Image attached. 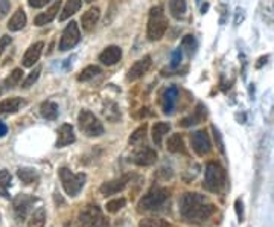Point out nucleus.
<instances>
[{
	"label": "nucleus",
	"mask_w": 274,
	"mask_h": 227,
	"mask_svg": "<svg viewBox=\"0 0 274 227\" xmlns=\"http://www.w3.org/2000/svg\"><path fill=\"white\" fill-rule=\"evenodd\" d=\"M149 67H151V57H143L142 60L136 61V63L130 67L128 75H127V80H128V81H136V80H139L140 77H143V75L148 72Z\"/></svg>",
	"instance_id": "ddd939ff"
},
{
	"label": "nucleus",
	"mask_w": 274,
	"mask_h": 227,
	"mask_svg": "<svg viewBox=\"0 0 274 227\" xmlns=\"http://www.w3.org/2000/svg\"><path fill=\"white\" fill-rule=\"evenodd\" d=\"M155 160H157V153L149 146H143L137 149L133 156V162L139 166H151Z\"/></svg>",
	"instance_id": "9b49d317"
},
{
	"label": "nucleus",
	"mask_w": 274,
	"mask_h": 227,
	"mask_svg": "<svg viewBox=\"0 0 274 227\" xmlns=\"http://www.w3.org/2000/svg\"><path fill=\"white\" fill-rule=\"evenodd\" d=\"M104 115H105V118L108 119V121H111V122H116L119 118H121V113H119V108H118V105L114 104V102H107L105 104V107H104Z\"/></svg>",
	"instance_id": "7c9ffc66"
},
{
	"label": "nucleus",
	"mask_w": 274,
	"mask_h": 227,
	"mask_svg": "<svg viewBox=\"0 0 274 227\" xmlns=\"http://www.w3.org/2000/svg\"><path fill=\"white\" fill-rule=\"evenodd\" d=\"M101 73V69L98 66H87L86 69L81 70V73L78 75V81H90L95 77H98Z\"/></svg>",
	"instance_id": "c756f323"
},
{
	"label": "nucleus",
	"mask_w": 274,
	"mask_h": 227,
	"mask_svg": "<svg viewBox=\"0 0 274 227\" xmlns=\"http://www.w3.org/2000/svg\"><path fill=\"white\" fill-rule=\"evenodd\" d=\"M225 181H227L225 169L216 162H209L204 171L206 189H209L210 192H219L225 186Z\"/></svg>",
	"instance_id": "f03ea898"
},
{
	"label": "nucleus",
	"mask_w": 274,
	"mask_h": 227,
	"mask_svg": "<svg viewBox=\"0 0 274 227\" xmlns=\"http://www.w3.org/2000/svg\"><path fill=\"white\" fill-rule=\"evenodd\" d=\"M2 93H4V89H2V87H0V95H2Z\"/></svg>",
	"instance_id": "09e8293b"
},
{
	"label": "nucleus",
	"mask_w": 274,
	"mask_h": 227,
	"mask_svg": "<svg viewBox=\"0 0 274 227\" xmlns=\"http://www.w3.org/2000/svg\"><path fill=\"white\" fill-rule=\"evenodd\" d=\"M75 142V131L70 124H64L58 130V139H57V148H64Z\"/></svg>",
	"instance_id": "dca6fc26"
},
{
	"label": "nucleus",
	"mask_w": 274,
	"mask_h": 227,
	"mask_svg": "<svg viewBox=\"0 0 274 227\" xmlns=\"http://www.w3.org/2000/svg\"><path fill=\"white\" fill-rule=\"evenodd\" d=\"M49 2H51V0H29V5L32 8H43Z\"/></svg>",
	"instance_id": "c03bdc74"
},
{
	"label": "nucleus",
	"mask_w": 274,
	"mask_h": 227,
	"mask_svg": "<svg viewBox=\"0 0 274 227\" xmlns=\"http://www.w3.org/2000/svg\"><path fill=\"white\" fill-rule=\"evenodd\" d=\"M43 48H45V43H43V42L34 43V45L26 51V54H25V57H23V66H25V67H32V66L38 61V58H40V55H42V52H43Z\"/></svg>",
	"instance_id": "f3484780"
},
{
	"label": "nucleus",
	"mask_w": 274,
	"mask_h": 227,
	"mask_svg": "<svg viewBox=\"0 0 274 227\" xmlns=\"http://www.w3.org/2000/svg\"><path fill=\"white\" fill-rule=\"evenodd\" d=\"M78 125L81 131L89 137H99L104 134V125L89 110H81L78 115Z\"/></svg>",
	"instance_id": "20e7f679"
},
{
	"label": "nucleus",
	"mask_w": 274,
	"mask_h": 227,
	"mask_svg": "<svg viewBox=\"0 0 274 227\" xmlns=\"http://www.w3.org/2000/svg\"><path fill=\"white\" fill-rule=\"evenodd\" d=\"M212 131H213V137H215V142H216V146L221 153H224V142H222V136L219 133V130L216 127H212Z\"/></svg>",
	"instance_id": "ea45409f"
},
{
	"label": "nucleus",
	"mask_w": 274,
	"mask_h": 227,
	"mask_svg": "<svg viewBox=\"0 0 274 227\" xmlns=\"http://www.w3.org/2000/svg\"><path fill=\"white\" fill-rule=\"evenodd\" d=\"M203 105H198V110L195 111V115L193 116H189V118H186V119H183L181 121V125L183 127H190V125H195V124H198L204 116H206V111L203 113Z\"/></svg>",
	"instance_id": "2f4dec72"
},
{
	"label": "nucleus",
	"mask_w": 274,
	"mask_h": 227,
	"mask_svg": "<svg viewBox=\"0 0 274 227\" xmlns=\"http://www.w3.org/2000/svg\"><path fill=\"white\" fill-rule=\"evenodd\" d=\"M215 204L210 203L204 195L197 192H187L180 200L181 216L193 224H201L207 221L215 213Z\"/></svg>",
	"instance_id": "f257e3e1"
},
{
	"label": "nucleus",
	"mask_w": 274,
	"mask_h": 227,
	"mask_svg": "<svg viewBox=\"0 0 274 227\" xmlns=\"http://www.w3.org/2000/svg\"><path fill=\"white\" fill-rule=\"evenodd\" d=\"M40 73H42V67L40 66H37L29 75H28V78L25 80V83H23V89H29L31 86H34V83L38 80V77H40Z\"/></svg>",
	"instance_id": "4c0bfd02"
},
{
	"label": "nucleus",
	"mask_w": 274,
	"mask_h": 227,
	"mask_svg": "<svg viewBox=\"0 0 274 227\" xmlns=\"http://www.w3.org/2000/svg\"><path fill=\"white\" fill-rule=\"evenodd\" d=\"M60 7H61V4H60V0H58V2H55L46 13L38 14V16L35 17V25H37V26H45V25L51 23V22L57 17V14H58V11H60Z\"/></svg>",
	"instance_id": "6ab92c4d"
},
{
	"label": "nucleus",
	"mask_w": 274,
	"mask_h": 227,
	"mask_svg": "<svg viewBox=\"0 0 274 227\" xmlns=\"http://www.w3.org/2000/svg\"><path fill=\"white\" fill-rule=\"evenodd\" d=\"M99 10L98 8H90L81 19V23H83V28L86 31H90L92 28H95V25L98 23L99 20Z\"/></svg>",
	"instance_id": "412c9836"
},
{
	"label": "nucleus",
	"mask_w": 274,
	"mask_h": 227,
	"mask_svg": "<svg viewBox=\"0 0 274 227\" xmlns=\"http://www.w3.org/2000/svg\"><path fill=\"white\" fill-rule=\"evenodd\" d=\"M168 149L171 153H186V148H184V142H183V137L180 134H172L169 139H168V143H166Z\"/></svg>",
	"instance_id": "b1692460"
},
{
	"label": "nucleus",
	"mask_w": 274,
	"mask_h": 227,
	"mask_svg": "<svg viewBox=\"0 0 274 227\" xmlns=\"http://www.w3.org/2000/svg\"><path fill=\"white\" fill-rule=\"evenodd\" d=\"M130 178H131V175H122L121 178H116V180H111V181H105L99 187V191H101L102 195H114V194L121 192L128 184Z\"/></svg>",
	"instance_id": "f8f14e48"
},
{
	"label": "nucleus",
	"mask_w": 274,
	"mask_h": 227,
	"mask_svg": "<svg viewBox=\"0 0 274 227\" xmlns=\"http://www.w3.org/2000/svg\"><path fill=\"white\" fill-rule=\"evenodd\" d=\"M25 105V101L20 98H10L0 102V115H11L20 110V107Z\"/></svg>",
	"instance_id": "a211bd4d"
},
{
	"label": "nucleus",
	"mask_w": 274,
	"mask_h": 227,
	"mask_svg": "<svg viewBox=\"0 0 274 227\" xmlns=\"http://www.w3.org/2000/svg\"><path fill=\"white\" fill-rule=\"evenodd\" d=\"M268 58H269V57H260V58H259V63L256 64V67H257V69H260L263 64H266V60H268Z\"/></svg>",
	"instance_id": "de8ad7c7"
},
{
	"label": "nucleus",
	"mask_w": 274,
	"mask_h": 227,
	"mask_svg": "<svg viewBox=\"0 0 274 227\" xmlns=\"http://www.w3.org/2000/svg\"><path fill=\"white\" fill-rule=\"evenodd\" d=\"M169 11L172 17L181 19L186 13V0H169Z\"/></svg>",
	"instance_id": "bb28decb"
},
{
	"label": "nucleus",
	"mask_w": 274,
	"mask_h": 227,
	"mask_svg": "<svg viewBox=\"0 0 274 227\" xmlns=\"http://www.w3.org/2000/svg\"><path fill=\"white\" fill-rule=\"evenodd\" d=\"M125 203H127V200H125V198H114V200H110V201L105 204L107 212H110V213H116V212H119V210L125 206Z\"/></svg>",
	"instance_id": "c9c22d12"
},
{
	"label": "nucleus",
	"mask_w": 274,
	"mask_h": 227,
	"mask_svg": "<svg viewBox=\"0 0 274 227\" xmlns=\"http://www.w3.org/2000/svg\"><path fill=\"white\" fill-rule=\"evenodd\" d=\"M11 43V37L10 35H4L2 39H0V55L4 54V51L7 49V46Z\"/></svg>",
	"instance_id": "37998d69"
},
{
	"label": "nucleus",
	"mask_w": 274,
	"mask_h": 227,
	"mask_svg": "<svg viewBox=\"0 0 274 227\" xmlns=\"http://www.w3.org/2000/svg\"><path fill=\"white\" fill-rule=\"evenodd\" d=\"M168 29V20L163 13V7H154L149 13V20H148V39L151 42L160 40Z\"/></svg>",
	"instance_id": "7ed1b4c3"
},
{
	"label": "nucleus",
	"mask_w": 274,
	"mask_h": 227,
	"mask_svg": "<svg viewBox=\"0 0 274 227\" xmlns=\"http://www.w3.org/2000/svg\"><path fill=\"white\" fill-rule=\"evenodd\" d=\"M22 77H23V70H22V69H14V70L10 73V77L5 80V86H7L8 89H13V87H16V86L20 83Z\"/></svg>",
	"instance_id": "473e14b6"
},
{
	"label": "nucleus",
	"mask_w": 274,
	"mask_h": 227,
	"mask_svg": "<svg viewBox=\"0 0 274 227\" xmlns=\"http://www.w3.org/2000/svg\"><path fill=\"white\" fill-rule=\"evenodd\" d=\"M11 186V174L7 169L0 171V197L8 198V189Z\"/></svg>",
	"instance_id": "cd10ccee"
},
{
	"label": "nucleus",
	"mask_w": 274,
	"mask_h": 227,
	"mask_svg": "<svg viewBox=\"0 0 274 227\" xmlns=\"http://www.w3.org/2000/svg\"><path fill=\"white\" fill-rule=\"evenodd\" d=\"M139 227H168V224L159 218H146L139 222Z\"/></svg>",
	"instance_id": "e433bc0d"
},
{
	"label": "nucleus",
	"mask_w": 274,
	"mask_h": 227,
	"mask_svg": "<svg viewBox=\"0 0 274 227\" xmlns=\"http://www.w3.org/2000/svg\"><path fill=\"white\" fill-rule=\"evenodd\" d=\"M86 2H93V0H86Z\"/></svg>",
	"instance_id": "8fccbe9b"
},
{
	"label": "nucleus",
	"mask_w": 274,
	"mask_h": 227,
	"mask_svg": "<svg viewBox=\"0 0 274 227\" xmlns=\"http://www.w3.org/2000/svg\"><path fill=\"white\" fill-rule=\"evenodd\" d=\"M40 113L45 119H49V121H55L58 118V105L55 102H51V101H46L42 104L40 107Z\"/></svg>",
	"instance_id": "5701e85b"
},
{
	"label": "nucleus",
	"mask_w": 274,
	"mask_h": 227,
	"mask_svg": "<svg viewBox=\"0 0 274 227\" xmlns=\"http://www.w3.org/2000/svg\"><path fill=\"white\" fill-rule=\"evenodd\" d=\"M181 49H184L189 55H192L197 49V40L193 35H186L183 40H181Z\"/></svg>",
	"instance_id": "72a5a7b5"
},
{
	"label": "nucleus",
	"mask_w": 274,
	"mask_h": 227,
	"mask_svg": "<svg viewBox=\"0 0 274 227\" xmlns=\"http://www.w3.org/2000/svg\"><path fill=\"white\" fill-rule=\"evenodd\" d=\"M245 19V14H244V10H241V8H238L236 10V16H234V25L238 26V25H241V22Z\"/></svg>",
	"instance_id": "a18cd8bd"
},
{
	"label": "nucleus",
	"mask_w": 274,
	"mask_h": 227,
	"mask_svg": "<svg viewBox=\"0 0 274 227\" xmlns=\"http://www.w3.org/2000/svg\"><path fill=\"white\" fill-rule=\"evenodd\" d=\"M168 191L162 187L151 189L146 195H143L139 201V210H154L165 204L168 200Z\"/></svg>",
	"instance_id": "0eeeda50"
},
{
	"label": "nucleus",
	"mask_w": 274,
	"mask_h": 227,
	"mask_svg": "<svg viewBox=\"0 0 274 227\" xmlns=\"http://www.w3.org/2000/svg\"><path fill=\"white\" fill-rule=\"evenodd\" d=\"M78 227H108V224L98 206H87L80 213Z\"/></svg>",
	"instance_id": "423d86ee"
},
{
	"label": "nucleus",
	"mask_w": 274,
	"mask_h": 227,
	"mask_svg": "<svg viewBox=\"0 0 274 227\" xmlns=\"http://www.w3.org/2000/svg\"><path fill=\"white\" fill-rule=\"evenodd\" d=\"M10 8H11L10 0H0V19H4V17L8 16Z\"/></svg>",
	"instance_id": "a19ab883"
},
{
	"label": "nucleus",
	"mask_w": 274,
	"mask_h": 227,
	"mask_svg": "<svg viewBox=\"0 0 274 227\" xmlns=\"http://www.w3.org/2000/svg\"><path fill=\"white\" fill-rule=\"evenodd\" d=\"M17 175L25 184H32V183H35L38 180V174L32 168H20L17 171Z\"/></svg>",
	"instance_id": "393cba45"
},
{
	"label": "nucleus",
	"mask_w": 274,
	"mask_h": 227,
	"mask_svg": "<svg viewBox=\"0 0 274 227\" xmlns=\"http://www.w3.org/2000/svg\"><path fill=\"white\" fill-rule=\"evenodd\" d=\"M169 128H171V125H169L168 122H157V124L152 127V140H154V143H155L157 146L162 145V140H163V137L168 134Z\"/></svg>",
	"instance_id": "4be33fe9"
},
{
	"label": "nucleus",
	"mask_w": 274,
	"mask_h": 227,
	"mask_svg": "<svg viewBox=\"0 0 274 227\" xmlns=\"http://www.w3.org/2000/svg\"><path fill=\"white\" fill-rule=\"evenodd\" d=\"M45 224H46V212L43 207H38L32 213V216L28 222V227H43Z\"/></svg>",
	"instance_id": "c85d7f7f"
},
{
	"label": "nucleus",
	"mask_w": 274,
	"mask_h": 227,
	"mask_svg": "<svg viewBox=\"0 0 274 227\" xmlns=\"http://www.w3.org/2000/svg\"><path fill=\"white\" fill-rule=\"evenodd\" d=\"M234 209H236V215H238V221H244V204H242V200L238 198L234 201Z\"/></svg>",
	"instance_id": "79ce46f5"
},
{
	"label": "nucleus",
	"mask_w": 274,
	"mask_h": 227,
	"mask_svg": "<svg viewBox=\"0 0 274 227\" xmlns=\"http://www.w3.org/2000/svg\"><path fill=\"white\" fill-rule=\"evenodd\" d=\"M81 40V34H80V28L75 22H70L60 40V51H69L72 48H75L78 45V42Z\"/></svg>",
	"instance_id": "6e6552de"
},
{
	"label": "nucleus",
	"mask_w": 274,
	"mask_h": 227,
	"mask_svg": "<svg viewBox=\"0 0 274 227\" xmlns=\"http://www.w3.org/2000/svg\"><path fill=\"white\" fill-rule=\"evenodd\" d=\"M181 54H183V49H175L174 52H172V58H171V67H178L180 66V63H181Z\"/></svg>",
	"instance_id": "58836bf2"
},
{
	"label": "nucleus",
	"mask_w": 274,
	"mask_h": 227,
	"mask_svg": "<svg viewBox=\"0 0 274 227\" xmlns=\"http://www.w3.org/2000/svg\"><path fill=\"white\" fill-rule=\"evenodd\" d=\"M7 131H8V127L4 122H0V137H4L7 134Z\"/></svg>",
	"instance_id": "49530a36"
},
{
	"label": "nucleus",
	"mask_w": 274,
	"mask_h": 227,
	"mask_svg": "<svg viewBox=\"0 0 274 227\" xmlns=\"http://www.w3.org/2000/svg\"><path fill=\"white\" fill-rule=\"evenodd\" d=\"M146 124H143L142 127H139L131 136H130V139H128V142L131 143V145H136V143H139V142H142L143 139H145V136H146Z\"/></svg>",
	"instance_id": "f704fd0d"
},
{
	"label": "nucleus",
	"mask_w": 274,
	"mask_h": 227,
	"mask_svg": "<svg viewBox=\"0 0 274 227\" xmlns=\"http://www.w3.org/2000/svg\"><path fill=\"white\" fill-rule=\"evenodd\" d=\"M122 58V51L119 46H108L105 51L101 52L99 61L105 66H114Z\"/></svg>",
	"instance_id": "2eb2a0df"
},
{
	"label": "nucleus",
	"mask_w": 274,
	"mask_h": 227,
	"mask_svg": "<svg viewBox=\"0 0 274 227\" xmlns=\"http://www.w3.org/2000/svg\"><path fill=\"white\" fill-rule=\"evenodd\" d=\"M35 200L31 197V195H26V194H20L16 197L14 203H13V207H14V213H16V218L19 221H23L28 215V210L31 207V204L34 203Z\"/></svg>",
	"instance_id": "9d476101"
},
{
	"label": "nucleus",
	"mask_w": 274,
	"mask_h": 227,
	"mask_svg": "<svg viewBox=\"0 0 274 227\" xmlns=\"http://www.w3.org/2000/svg\"><path fill=\"white\" fill-rule=\"evenodd\" d=\"M190 143H192V148L193 151L198 154V156H206L210 149H212V143H210V139L207 136L206 131H197L192 134L190 137Z\"/></svg>",
	"instance_id": "1a4fd4ad"
},
{
	"label": "nucleus",
	"mask_w": 274,
	"mask_h": 227,
	"mask_svg": "<svg viewBox=\"0 0 274 227\" xmlns=\"http://www.w3.org/2000/svg\"><path fill=\"white\" fill-rule=\"evenodd\" d=\"M26 25V14L22 8H19L14 16L11 17L10 23H8V29L13 31V32H17V31H22Z\"/></svg>",
	"instance_id": "aec40b11"
},
{
	"label": "nucleus",
	"mask_w": 274,
	"mask_h": 227,
	"mask_svg": "<svg viewBox=\"0 0 274 227\" xmlns=\"http://www.w3.org/2000/svg\"><path fill=\"white\" fill-rule=\"evenodd\" d=\"M60 180H61V184H63L66 194L70 197H76L86 184V175L73 174L69 168L60 169Z\"/></svg>",
	"instance_id": "39448f33"
},
{
	"label": "nucleus",
	"mask_w": 274,
	"mask_h": 227,
	"mask_svg": "<svg viewBox=\"0 0 274 227\" xmlns=\"http://www.w3.org/2000/svg\"><path fill=\"white\" fill-rule=\"evenodd\" d=\"M81 8V0H69V2L66 4V7L63 8V13L60 14V20L64 22L67 20L70 16H73L78 10Z\"/></svg>",
	"instance_id": "a878e982"
},
{
	"label": "nucleus",
	"mask_w": 274,
	"mask_h": 227,
	"mask_svg": "<svg viewBox=\"0 0 274 227\" xmlns=\"http://www.w3.org/2000/svg\"><path fill=\"white\" fill-rule=\"evenodd\" d=\"M177 99H178V89L175 86H171L168 87L165 92H163V96H162V108H163V113L165 115H171L175 108V104H177Z\"/></svg>",
	"instance_id": "4468645a"
}]
</instances>
